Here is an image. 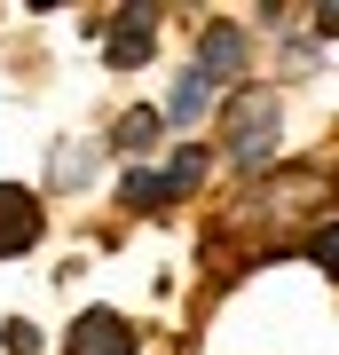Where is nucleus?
<instances>
[{
  "instance_id": "7ed1b4c3",
  "label": "nucleus",
  "mask_w": 339,
  "mask_h": 355,
  "mask_svg": "<svg viewBox=\"0 0 339 355\" xmlns=\"http://www.w3.org/2000/svg\"><path fill=\"white\" fill-rule=\"evenodd\" d=\"M237 71H245V32L237 24H214L205 48H198V79L214 87V79H237Z\"/></svg>"
},
{
  "instance_id": "20e7f679",
  "label": "nucleus",
  "mask_w": 339,
  "mask_h": 355,
  "mask_svg": "<svg viewBox=\"0 0 339 355\" xmlns=\"http://www.w3.org/2000/svg\"><path fill=\"white\" fill-rule=\"evenodd\" d=\"M150 16H158V8H126L119 24L103 32V55H111L119 71H126V64H142V55H150Z\"/></svg>"
},
{
  "instance_id": "39448f33",
  "label": "nucleus",
  "mask_w": 339,
  "mask_h": 355,
  "mask_svg": "<svg viewBox=\"0 0 339 355\" xmlns=\"http://www.w3.org/2000/svg\"><path fill=\"white\" fill-rule=\"evenodd\" d=\"M32 237H40V205H32V190H0V253H24Z\"/></svg>"
},
{
  "instance_id": "f257e3e1",
  "label": "nucleus",
  "mask_w": 339,
  "mask_h": 355,
  "mask_svg": "<svg viewBox=\"0 0 339 355\" xmlns=\"http://www.w3.org/2000/svg\"><path fill=\"white\" fill-rule=\"evenodd\" d=\"M268 150H277V103H237V127H229V158L237 166H261Z\"/></svg>"
},
{
  "instance_id": "f03ea898",
  "label": "nucleus",
  "mask_w": 339,
  "mask_h": 355,
  "mask_svg": "<svg viewBox=\"0 0 339 355\" xmlns=\"http://www.w3.org/2000/svg\"><path fill=\"white\" fill-rule=\"evenodd\" d=\"M71 355H134V331H126V316H111V308H87V316L71 324Z\"/></svg>"
},
{
  "instance_id": "9d476101",
  "label": "nucleus",
  "mask_w": 339,
  "mask_h": 355,
  "mask_svg": "<svg viewBox=\"0 0 339 355\" xmlns=\"http://www.w3.org/2000/svg\"><path fill=\"white\" fill-rule=\"evenodd\" d=\"M315 268H324V277H339V221L315 229Z\"/></svg>"
},
{
  "instance_id": "0eeeda50",
  "label": "nucleus",
  "mask_w": 339,
  "mask_h": 355,
  "mask_svg": "<svg viewBox=\"0 0 339 355\" xmlns=\"http://www.w3.org/2000/svg\"><path fill=\"white\" fill-rule=\"evenodd\" d=\"M198 174H205V158H198V150H182V158H174V166L158 174V190H166V198H182V190H189Z\"/></svg>"
},
{
  "instance_id": "9b49d317",
  "label": "nucleus",
  "mask_w": 339,
  "mask_h": 355,
  "mask_svg": "<svg viewBox=\"0 0 339 355\" xmlns=\"http://www.w3.org/2000/svg\"><path fill=\"white\" fill-rule=\"evenodd\" d=\"M315 32H331V40H339V0H324V8H315Z\"/></svg>"
},
{
  "instance_id": "1a4fd4ad",
  "label": "nucleus",
  "mask_w": 339,
  "mask_h": 355,
  "mask_svg": "<svg viewBox=\"0 0 339 355\" xmlns=\"http://www.w3.org/2000/svg\"><path fill=\"white\" fill-rule=\"evenodd\" d=\"M126 205H134V214H158V205H166L158 174H134V182H126Z\"/></svg>"
},
{
  "instance_id": "6e6552de",
  "label": "nucleus",
  "mask_w": 339,
  "mask_h": 355,
  "mask_svg": "<svg viewBox=\"0 0 339 355\" xmlns=\"http://www.w3.org/2000/svg\"><path fill=\"white\" fill-rule=\"evenodd\" d=\"M150 135H158V111H126L119 119V150H142Z\"/></svg>"
},
{
  "instance_id": "423d86ee",
  "label": "nucleus",
  "mask_w": 339,
  "mask_h": 355,
  "mask_svg": "<svg viewBox=\"0 0 339 355\" xmlns=\"http://www.w3.org/2000/svg\"><path fill=\"white\" fill-rule=\"evenodd\" d=\"M205 95H214V87H205V79H198V71H189V79H182V87H174V95H166V119H182V127H189V119H198V111H205Z\"/></svg>"
}]
</instances>
